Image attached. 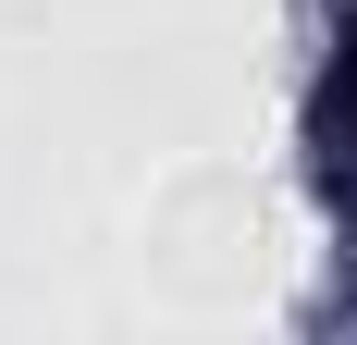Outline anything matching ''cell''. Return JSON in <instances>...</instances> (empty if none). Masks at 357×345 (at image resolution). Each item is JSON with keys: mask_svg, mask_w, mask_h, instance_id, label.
<instances>
[{"mask_svg": "<svg viewBox=\"0 0 357 345\" xmlns=\"http://www.w3.org/2000/svg\"><path fill=\"white\" fill-rule=\"evenodd\" d=\"M308 148H321L333 198H357V13L333 25V62H321V87H308Z\"/></svg>", "mask_w": 357, "mask_h": 345, "instance_id": "obj_1", "label": "cell"}]
</instances>
